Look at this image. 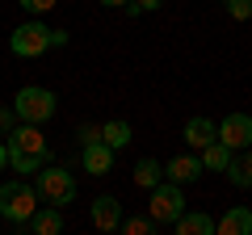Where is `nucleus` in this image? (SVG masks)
<instances>
[{
	"mask_svg": "<svg viewBox=\"0 0 252 235\" xmlns=\"http://www.w3.org/2000/svg\"><path fill=\"white\" fill-rule=\"evenodd\" d=\"M46 160H51V147L42 139V126L38 122H21L9 135V168L13 172H42Z\"/></svg>",
	"mask_w": 252,
	"mask_h": 235,
	"instance_id": "f257e3e1",
	"label": "nucleus"
},
{
	"mask_svg": "<svg viewBox=\"0 0 252 235\" xmlns=\"http://www.w3.org/2000/svg\"><path fill=\"white\" fill-rule=\"evenodd\" d=\"M38 210V185H26V181H9L0 185V218L17 231H26V223L34 218Z\"/></svg>",
	"mask_w": 252,
	"mask_h": 235,
	"instance_id": "f03ea898",
	"label": "nucleus"
},
{
	"mask_svg": "<svg viewBox=\"0 0 252 235\" xmlns=\"http://www.w3.org/2000/svg\"><path fill=\"white\" fill-rule=\"evenodd\" d=\"M181 189H185V185L168 181V176H164V181L152 189V206H147V214H152L160 227H172V223H177V218L189 210V206H185V193H181Z\"/></svg>",
	"mask_w": 252,
	"mask_h": 235,
	"instance_id": "7ed1b4c3",
	"label": "nucleus"
},
{
	"mask_svg": "<svg viewBox=\"0 0 252 235\" xmlns=\"http://www.w3.org/2000/svg\"><path fill=\"white\" fill-rule=\"evenodd\" d=\"M13 109L21 114V122H51L55 118V109H59V101H55V92L51 88H38V84H26V88L13 97Z\"/></svg>",
	"mask_w": 252,
	"mask_h": 235,
	"instance_id": "20e7f679",
	"label": "nucleus"
},
{
	"mask_svg": "<svg viewBox=\"0 0 252 235\" xmlns=\"http://www.w3.org/2000/svg\"><path fill=\"white\" fill-rule=\"evenodd\" d=\"M38 193L51 206H72L76 202V176L72 168H42L38 172Z\"/></svg>",
	"mask_w": 252,
	"mask_h": 235,
	"instance_id": "39448f33",
	"label": "nucleus"
},
{
	"mask_svg": "<svg viewBox=\"0 0 252 235\" xmlns=\"http://www.w3.org/2000/svg\"><path fill=\"white\" fill-rule=\"evenodd\" d=\"M9 46H13V55H21V59H34V55L51 51V29H46L42 21H26V26H17L9 34Z\"/></svg>",
	"mask_w": 252,
	"mask_h": 235,
	"instance_id": "423d86ee",
	"label": "nucleus"
},
{
	"mask_svg": "<svg viewBox=\"0 0 252 235\" xmlns=\"http://www.w3.org/2000/svg\"><path fill=\"white\" fill-rule=\"evenodd\" d=\"M219 139H223L231 151H244V147H252V118L248 114H227L223 122H219Z\"/></svg>",
	"mask_w": 252,
	"mask_h": 235,
	"instance_id": "0eeeda50",
	"label": "nucleus"
},
{
	"mask_svg": "<svg viewBox=\"0 0 252 235\" xmlns=\"http://www.w3.org/2000/svg\"><path fill=\"white\" fill-rule=\"evenodd\" d=\"M114 147L105 143V139H97V143L80 147V168L89 172V176H105V172H114Z\"/></svg>",
	"mask_w": 252,
	"mask_h": 235,
	"instance_id": "6e6552de",
	"label": "nucleus"
},
{
	"mask_svg": "<svg viewBox=\"0 0 252 235\" xmlns=\"http://www.w3.org/2000/svg\"><path fill=\"white\" fill-rule=\"evenodd\" d=\"M206 172V164H202V155H172L168 164H164V176L177 185H193Z\"/></svg>",
	"mask_w": 252,
	"mask_h": 235,
	"instance_id": "1a4fd4ad",
	"label": "nucleus"
},
{
	"mask_svg": "<svg viewBox=\"0 0 252 235\" xmlns=\"http://www.w3.org/2000/svg\"><path fill=\"white\" fill-rule=\"evenodd\" d=\"M181 139H185L189 147H193V151H202V147H210L219 139V122H210V118H189L185 122V130H181Z\"/></svg>",
	"mask_w": 252,
	"mask_h": 235,
	"instance_id": "9d476101",
	"label": "nucleus"
},
{
	"mask_svg": "<svg viewBox=\"0 0 252 235\" xmlns=\"http://www.w3.org/2000/svg\"><path fill=\"white\" fill-rule=\"evenodd\" d=\"M89 214H93V227H97V231H118V227H122V218H126L118 198H97Z\"/></svg>",
	"mask_w": 252,
	"mask_h": 235,
	"instance_id": "9b49d317",
	"label": "nucleus"
},
{
	"mask_svg": "<svg viewBox=\"0 0 252 235\" xmlns=\"http://www.w3.org/2000/svg\"><path fill=\"white\" fill-rule=\"evenodd\" d=\"M177 235H215L219 231V218H210L206 210H185V214L172 223Z\"/></svg>",
	"mask_w": 252,
	"mask_h": 235,
	"instance_id": "f8f14e48",
	"label": "nucleus"
},
{
	"mask_svg": "<svg viewBox=\"0 0 252 235\" xmlns=\"http://www.w3.org/2000/svg\"><path fill=\"white\" fill-rule=\"evenodd\" d=\"M26 231H34V235H59V231H63V210L51 206V202H46V210L38 206L34 218L26 223Z\"/></svg>",
	"mask_w": 252,
	"mask_h": 235,
	"instance_id": "ddd939ff",
	"label": "nucleus"
},
{
	"mask_svg": "<svg viewBox=\"0 0 252 235\" xmlns=\"http://www.w3.org/2000/svg\"><path fill=\"white\" fill-rule=\"evenodd\" d=\"M227 181H231L235 189H252V147H244V151L231 155V164H227Z\"/></svg>",
	"mask_w": 252,
	"mask_h": 235,
	"instance_id": "4468645a",
	"label": "nucleus"
},
{
	"mask_svg": "<svg viewBox=\"0 0 252 235\" xmlns=\"http://www.w3.org/2000/svg\"><path fill=\"white\" fill-rule=\"evenodd\" d=\"M219 235H252V210L248 206H231L219 218Z\"/></svg>",
	"mask_w": 252,
	"mask_h": 235,
	"instance_id": "2eb2a0df",
	"label": "nucleus"
},
{
	"mask_svg": "<svg viewBox=\"0 0 252 235\" xmlns=\"http://www.w3.org/2000/svg\"><path fill=\"white\" fill-rule=\"evenodd\" d=\"M130 176H135V185H139V189H147V193H152L156 185L164 181V164H156V160H147V155H143V160L135 164V172H130Z\"/></svg>",
	"mask_w": 252,
	"mask_h": 235,
	"instance_id": "dca6fc26",
	"label": "nucleus"
},
{
	"mask_svg": "<svg viewBox=\"0 0 252 235\" xmlns=\"http://www.w3.org/2000/svg\"><path fill=\"white\" fill-rule=\"evenodd\" d=\"M231 147L223 143V139H215L210 147H202V164H206V172H227V164H231Z\"/></svg>",
	"mask_w": 252,
	"mask_h": 235,
	"instance_id": "f3484780",
	"label": "nucleus"
},
{
	"mask_svg": "<svg viewBox=\"0 0 252 235\" xmlns=\"http://www.w3.org/2000/svg\"><path fill=\"white\" fill-rule=\"evenodd\" d=\"M130 135H135V130H130V122H126V118H109L105 126H101V139H105L114 151H122V147L130 143Z\"/></svg>",
	"mask_w": 252,
	"mask_h": 235,
	"instance_id": "a211bd4d",
	"label": "nucleus"
},
{
	"mask_svg": "<svg viewBox=\"0 0 252 235\" xmlns=\"http://www.w3.org/2000/svg\"><path fill=\"white\" fill-rule=\"evenodd\" d=\"M118 231H126V235H156V231H160V223H156L152 214H130V218H122Z\"/></svg>",
	"mask_w": 252,
	"mask_h": 235,
	"instance_id": "6ab92c4d",
	"label": "nucleus"
},
{
	"mask_svg": "<svg viewBox=\"0 0 252 235\" xmlns=\"http://www.w3.org/2000/svg\"><path fill=\"white\" fill-rule=\"evenodd\" d=\"M17 126H21V114L13 105H0V139H9Z\"/></svg>",
	"mask_w": 252,
	"mask_h": 235,
	"instance_id": "aec40b11",
	"label": "nucleus"
},
{
	"mask_svg": "<svg viewBox=\"0 0 252 235\" xmlns=\"http://www.w3.org/2000/svg\"><path fill=\"white\" fill-rule=\"evenodd\" d=\"M227 4V17L231 21H248L252 17V0H223Z\"/></svg>",
	"mask_w": 252,
	"mask_h": 235,
	"instance_id": "412c9836",
	"label": "nucleus"
},
{
	"mask_svg": "<svg viewBox=\"0 0 252 235\" xmlns=\"http://www.w3.org/2000/svg\"><path fill=\"white\" fill-rule=\"evenodd\" d=\"M17 4L30 13V17H42V13H51L55 4H59V0H17Z\"/></svg>",
	"mask_w": 252,
	"mask_h": 235,
	"instance_id": "4be33fe9",
	"label": "nucleus"
},
{
	"mask_svg": "<svg viewBox=\"0 0 252 235\" xmlns=\"http://www.w3.org/2000/svg\"><path fill=\"white\" fill-rule=\"evenodd\" d=\"M156 9H164V0H130V4H126L130 17H139V13H156Z\"/></svg>",
	"mask_w": 252,
	"mask_h": 235,
	"instance_id": "5701e85b",
	"label": "nucleus"
},
{
	"mask_svg": "<svg viewBox=\"0 0 252 235\" xmlns=\"http://www.w3.org/2000/svg\"><path fill=\"white\" fill-rule=\"evenodd\" d=\"M76 139H80V147H89V143H97V139H101V126H93V122H84V126L76 130Z\"/></svg>",
	"mask_w": 252,
	"mask_h": 235,
	"instance_id": "b1692460",
	"label": "nucleus"
},
{
	"mask_svg": "<svg viewBox=\"0 0 252 235\" xmlns=\"http://www.w3.org/2000/svg\"><path fill=\"white\" fill-rule=\"evenodd\" d=\"M67 42H72L67 29H51V46H67Z\"/></svg>",
	"mask_w": 252,
	"mask_h": 235,
	"instance_id": "393cba45",
	"label": "nucleus"
},
{
	"mask_svg": "<svg viewBox=\"0 0 252 235\" xmlns=\"http://www.w3.org/2000/svg\"><path fill=\"white\" fill-rule=\"evenodd\" d=\"M9 168V143H0V172Z\"/></svg>",
	"mask_w": 252,
	"mask_h": 235,
	"instance_id": "a878e982",
	"label": "nucleus"
},
{
	"mask_svg": "<svg viewBox=\"0 0 252 235\" xmlns=\"http://www.w3.org/2000/svg\"><path fill=\"white\" fill-rule=\"evenodd\" d=\"M101 4H105V9H126L130 0H101Z\"/></svg>",
	"mask_w": 252,
	"mask_h": 235,
	"instance_id": "bb28decb",
	"label": "nucleus"
},
{
	"mask_svg": "<svg viewBox=\"0 0 252 235\" xmlns=\"http://www.w3.org/2000/svg\"><path fill=\"white\" fill-rule=\"evenodd\" d=\"M0 231H4V218H0Z\"/></svg>",
	"mask_w": 252,
	"mask_h": 235,
	"instance_id": "cd10ccee",
	"label": "nucleus"
}]
</instances>
